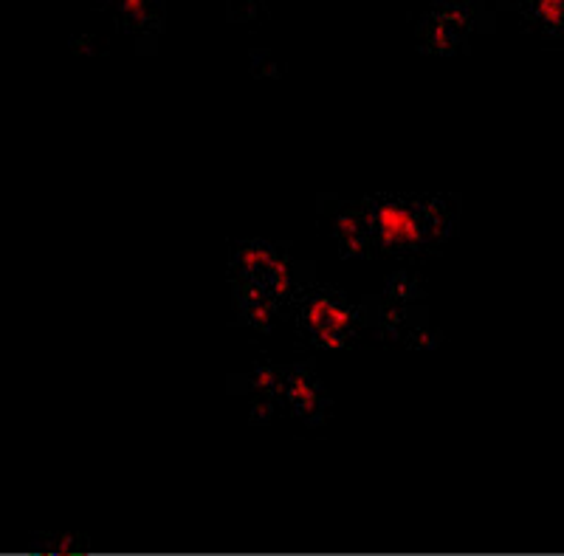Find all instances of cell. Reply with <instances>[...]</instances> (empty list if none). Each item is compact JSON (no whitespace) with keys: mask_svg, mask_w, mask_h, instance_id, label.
Returning <instances> with one entry per match:
<instances>
[{"mask_svg":"<svg viewBox=\"0 0 564 556\" xmlns=\"http://www.w3.org/2000/svg\"><path fill=\"white\" fill-rule=\"evenodd\" d=\"M361 215L367 223L370 235V249L381 255H407L418 252L421 246L432 243L429 229H426V212L423 201H409V198H373L361 204Z\"/></svg>","mask_w":564,"mask_h":556,"instance_id":"6da1fadb","label":"cell"},{"mask_svg":"<svg viewBox=\"0 0 564 556\" xmlns=\"http://www.w3.org/2000/svg\"><path fill=\"white\" fill-rule=\"evenodd\" d=\"M280 396L285 398V404L302 418H308L311 424H316L325 407H328V396L322 390V384L314 376L311 367H291L282 373V390Z\"/></svg>","mask_w":564,"mask_h":556,"instance_id":"7a4b0ae2","label":"cell"},{"mask_svg":"<svg viewBox=\"0 0 564 556\" xmlns=\"http://www.w3.org/2000/svg\"><path fill=\"white\" fill-rule=\"evenodd\" d=\"M277 257H280V252L271 243H263V240L240 243L235 255H232V277H235V283L237 280H251V283L263 286V277L274 266Z\"/></svg>","mask_w":564,"mask_h":556,"instance_id":"3957f363","label":"cell"},{"mask_svg":"<svg viewBox=\"0 0 564 556\" xmlns=\"http://www.w3.org/2000/svg\"><path fill=\"white\" fill-rule=\"evenodd\" d=\"M336 240H339V249L345 257H370L373 249H370V235H367V223H364V215L361 209H345L336 223Z\"/></svg>","mask_w":564,"mask_h":556,"instance_id":"277c9868","label":"cell"},{"mask_svg":"<svg viewBox=\"0 0 564 556\" xmlns=\"http://www.w3.org/2000/svg\"><path fill=\"white\" fill-rule=\"evenodd\" d=\"M110 6L130 32H144L161 23V0H110Z\"/></svg>","mask_w":564,"mask_h":556,"instance_id":"5b68a950","label":"cell"},{"mask_svg":"<svg viewBox=\"0 0 564 556\" xmlns=\"http://www.w3.org/2000/svg\"><path fill=\"white\" fill-rule=\"evenodd\" d=\"M463 43V34L455 32L449 23H443L440 17H429L423 23V46L432 48V51H443V54H452L457 51V46Z\"/></svg>","mask_w":564,"mask_h":556,"instance_id":"8992f818","label":"cell"},{"mask_svg":"<svg viewBox=\"0 0 564 556\" xmlns=\"http://www.w3.org/2000/svg\"><path fill=\"white\" fill-rule=\"evenodd\" d=\"M533 23L545 26V32L559 34L564 20V0H528Z\"/></svg>","mask_w":564,"mask_h":556,"instance_id":"52a82bcc","label":"cell"},{"mask_svg":"<svg viewBox=\"0 0 564 556\" xmlns=\"http://www.w3.org/2000/svg\"><path fill=\"white\" fill-rule=\"evenodd\" d=\"M277 311H280V302L274 300V297H263V300L249 302V305L240 308L243 319L249 322L251 328H257V331H271Z\"/></svg>","mask_w":564,"mask_h":556,"instance_id":"ba28073f","label":"cell"},{"mask_svg":"<svg viewBox=\"0 0 564 556\" xmlns=\"http://www.w3.org/2000/svg\"><path fill=\"white\" fill-rule=\"evenodd\" d=\"M418 294H421V283L409 271H398L395 277H390V283H387V300L395 302V305L415 300Z\"/></svg>","mask_w":564,"mask_h":556,"instance_id":"9c48e42d","label":"cell"},{"mask_svg":"<svg viewBox=\"0 0 564 556\" xmlns=\"http://www.w3.org/2000/svg\"><path fill=\"white\" fill-rule=\"evenodd\" d=\"M251 384H254L260 393L280 396L282 373L274 365H268V362H257V365H254V373H251Z\"/></svg>","mask_w":564,"mask_h":556,"instance_id":"30bf717a","label":"cell"},{"mask_svg":"<svg viewBox=\"0 0 564 556\" xmlns=\"http://www.w3.org/2000/svg\"><path fill=\"white\" fill-rule=\"evenodd\" d=\"M85 542L88 540L77 537V534H57V537H48L46 540V551H51V554H77Z\"/></svg>","mask_w":564,"mask_h":556,"instance_id":"8fae6325","label":"cell"},{"mask_svg":"<svg viewBox=\"0 0 564 556\" xmlns=\"http://www.w3.org/2000/svg\"><path fill=\"white\" fill-rule=\"evenodd\" d=\"M271 398H277V396L260 393V398L251 404V410H254V413H251V421H254V424H266L268 418L274 415V401H271Z\"/></svg>","mask_w":564,"mask_h":556,"instance_id":"7c38bea8","label":"cell"},{"mask_svg":"<svg viewBox=\"0 0 564 556\" xmlns=\"http://www.w3.org/2000/svg\"><path fill=\"white\" fill-rule=\"evenodd\" d=\"M409 339H412V345L415 348H435L440 342V336L435 334V331H426V328H418V331H412L409 334Z\"/></svg>","mask_w":564,"mask_h":556,"instance_id":"4fadbf2b","label":"cell"}]
</instances>
